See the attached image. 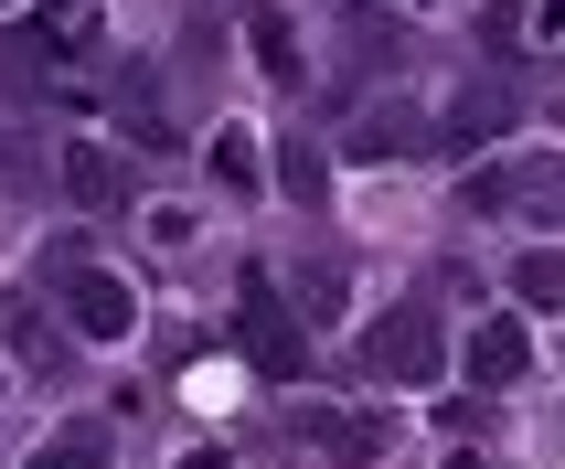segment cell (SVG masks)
<instances>
[{"mask_svg": "<svg viewBox=\"0 0 565 469\" xmlns=\"http://www.w3.org/2000/svg\"><path fill=\"white\" fill-rule=\"evenodd\" d=\"M480 214H512V224H534V235H555L565 224V150H523V160H491L470 182Z\"/></svg>", "mask_w": 565, "mask_h": 469, "instance_id": "6da1fadb", "label": "cell"}, {"mask_svg": "<svg viewBox=\"0 0 565 469\" xmlns=\"http://www.w3.org/2000/svg\"><path fill=\"white\" fill-rule=\"evenodd\" d=\"M363 363H374L384 384H438L448 374V342H438V310L427 299H395V310L363 331Z\"/></svg>", "mask_w": 565, "mask_h": 469, "instance_id": "7a4b0ae2", "label": "cell"}, {"mask_svg": "<svg viewBox=\"0 0 565 469\" xmlns=\"http://www.w3.org/2000/svg\"><path fill=\"white\" fill-rule=\"evenodd\" d=\"M54 278H64V310H75V331H86V342H128V331H139V299H128V278L86 267V246H54Z\"/></svg>", "mask_w": 565, "mask_h": 469, "instance_id": "3957f363", "label": "cell"}, {"mask_svg": "<svg viewBox=\"0 0 565 469\" xmlns=\"http://www.w3.org/2000/svg\"><path fill=\"white\" fill-rule=\"evenodd\" d=\"M235 342H246V363H256V374H299V363H310V342H299V320L278 310V288H267V278H246V310H235Z\"/></svg>", "mask_w": 565, "mask_h": 469, "instance_id": "277c9868", "label": "cell"}, {"mask_svg": "<svg viewBox=\"0 0 565 469\" xmlns=\"http://www.w3.org/2000/svg\"><path fill=\"white\" fill-rule=\"evenodd\" d=\"M299 438L320 448V459H342V469H363V459H384V416H363V406H299Z\"/></svg>", "mask_w": 565, "mask_h": 469, "instance_id": "5b68a950", "label": "cell"}, {"mask_svg": "<svg viewBox=\"0 0 565 469\" xmlns=\"http://www.w3.org/2000/svg\"><path fill=\"white\" fill-rule=\"evenodd\" d=\"M523 363H534V342H523V320H480V331H470V374H480V384H512Z\"/></svg>", "mask_w": 565, "mask_h": 469, "instance_id": "8992f818", "label": "cell"}, {"mask_svg": "<svg viewBox=\"0 0 565 469\" xmlns=\"http://www.w3.org/2000/svg\"><path fill=\"white\" fill-rule=\"evenodd\" d=\"M352 150L363 160H406V150H427V118H416V107H374V118L352 128Z\"/></svg>", "mask_w": 565, "mask_h": 469, "instance_id": "52a82bcc", "label": "cell"}, {"mask_svg": "<svg viewBox=\"0 0 565 469\" xmlns=\"http://www.w3.org/2000/svg\"><path fill=\"white\" fill-rule=\"evenodd\" d=\"M502 128H512V86H470L448 107V139H459V150H470V139H502Z\"/></svg>", "mask_w": 565, "mask_h": 469, "instance_id": "ba28073f", "label": "cell"}, {"mask_svg": "<svg viewBox=\"0 0 565 469\" xmlns=\"http://www.w3.org/2000/svg\"><path fill=\"white\" fill-rule=\"evenodd\" d=\"M64 192H75V203H86V214H107V203H118V160H107V150H64Z\"/></svg>", "mask_w": 565, "mask_h": 469, "instance_id": "9c48e42d", "label": "cell"}, {"mask_svg": "<svg viewBox=\"0 0 565 469\" xmlns=\"http://www.w3.org/2000/svg\"><path fill=\"white\" fill-rule=\"evenodd\" d=\"M512 288H523V310H555V320H565V256H555V246L523 256V267H512Z\"/></svg>", "mask_w": 565, "mask_h": 469, "instance_id": "30bf717a", "label": "cell"}, {"mask_svg": "<svg viewBox=\"0 0 565 469\" xmlns=\"http://www.w3.org/2000/svg\"><path fill=\"white\" fill-rule=\"evenodd\" d=\"M256 64H267V75H288V86H299V32H288V11H256Z\"/></svg>", "mask_w": 565, "mask_h": 469, "instance_id": "8fae6325", "label": "cell"}, {"mask_svg": "<svg viewBox=\"0 0 565 469\" xmlns=\"http://www.w3.org/2000/svg\"><path fill=\"white\" fill-rule=\"evenodd\" d=\"M32 469H107V427H64L54 448H32Z\"/></svg>", "mask_w": 565, "mask_h": 469, "instance_id": "7c38bea8", "label": "cell"}, {"mask_svg": "<svg viewBox=\"0 0 565 469\" xmlns=\"http://www.w3.org/2000/svg\"><path fill=\"white\" fill-rule=\"evenodd\" d=\"M11 352H22V363H64V342H54V320L32 310V299H11Z\"/></svg>", "mask_w": 565, "mask_h": 469, "instance_id": "4fadbf2b", "label": "cell"}, {"mask_svg": "<svg viewBox=\"0 0 565 469\" xmlns=\"http://www.w3.org/2000/svg\"><path fill=\"white\" fill-rule=\"evenodd\" d=\"M299 310H310V320H342V267H331V256L299 267Z\"/></svg>", "mask_w": 565, "mask_h": 469, "instance_id": "5bb4252c", "label": "cell"}, {"mask_svg": "<svg viewBox=\"0 0 565 469\" xmlns=\"http://www.w3.org/2000/svg\"><path fill=\"white\" fill-rule=\"evenodd\" d=\"M214 182H224V192L256 182V139H246V128H214Z\"/></svg>", "mask_w": 565, "mask_h": 469, "instance_id": "9a60e30c", "label": "cell"}, {"mask_svg": "<svg viewBox=\"0 0 565 469\" xmlns=\"http://www.w3.org/2000/svg\"><path fill=\"white\" fill-rule=\"evenodd\" d=\"M278 182L299 192V203H320V160H310V150H288V160H278Z\"/></svg>", "mask_w": 565, "mask_h": 469, "instance_id": "2e32d148", "label": "cell"}, {"mask_svg": "<svg viewBox=\"0 0 565 469\" xmlns=\"http://www.w3.org/2000/svg\"><path fill=\"white\" fill-rule=\"evenodd\" d=\"M43 11H54V22H75V11H86V0H43Z\"/></svg>", "mask_w": 565, "mask_h": 469, "instance_id": "e0dca14e", "label": "cell"}, {"mask_svg": "<svg viewBox=\"0 0 565 469\" xmlns=\"http://www.w3.org/2000/svg\"><path fill=\"white\" fill-rule=\"evenodd\" d=\"M182 469H224V459H214V448H192V459H182Z\"/></svg>", "mask_w": 565, "mask_h": 469, "instance_id": "ac0fdd59", "label": "cell"}, {"mask_svg": "<svg viewBox=\"0 0 565 469\" xmlns=\"http://www.w3.org/2000/svg\"><path fill=\"white\" fill-rule=\"evenodd\" d=\"M448 469H491V459H480V448H459V459H448Z\"/></svg>", "mask_w": 565, "mask_h": 469, "instance_id": "d6986e66", "label": "cell"}, {"mask_svg": "<svg viewBox=\"0 0 565 469\" xmlns=\"http://www.w3.org/2000/svg\"><path fill=\"white\" fill-rule=\"evenodd\" d=\"M0 11H11V0H0Z\"/></svg>", "mask_w": 565, "mask_h": 469, "instance_id": "ffe728a7", "label": "cell"}]
</instances>
